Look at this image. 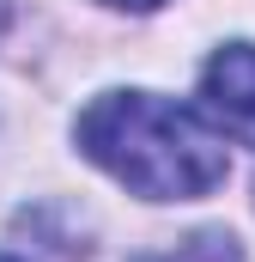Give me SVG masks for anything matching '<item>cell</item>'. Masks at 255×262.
Segmentation results:
<instances>
[{
  "mask_svg": "<svg viewBox=\"0 0 255 262\" xmlns=\"http://www.w3.org/2000/svg\"><path fill=\"white\" fill-rule=\"evenodd\" d=\"M73 140L91 165L146 201H194L225 183V140L200 110H183L158 92H104L79 110Z\"/></svg>",
  "mask_w": 255,
  "mask_h": 262,
  "instance_id": "1",
  "label": "cell"
},
{
  "mask_svg": "<svg viewBox=\"0 0 255 262\" xmlns=\"http://www.w3.org/2000/svg\"><path fill=\"white\" fill-rule=\"evenodd\" d=\"M200 116H213L231 140L255 146V43H225L200 67Z\"/></svg>",
  "mask_w": 255,
  "mask_h": 262,
  "instance_id": "2",
  "label": "cell"
},
{
  "mask_svg": "<svg viewBox=\"0 0 255 262\" xmlns=\"http://www.w3.org/2000/svg\"><path fill=\"white\" fill-rule=\"evenodd\" d=\"M140 262H243V250H237L231 232H194V238L170 244V250H152Z\"/></svg>",
  "mask_w": 255,
  "mask_h": 262,
  "instance_id": "3",
  "label": "cell"
},
{
  "mask_svg": "<svg viewBox=\"0 0 255 262\" xmlns=\"http://www.w3.org/2000/svg\"><path fill=\"white\" fill-rule=\"evenodd\" d=\"M110 6H158V0H110Z\"/></svg>",
  "mask_w": 255,
  "mask_h": 262,
  "instance_id": "4",
  "label": "cell"
},
{
  "mask_svg": "<svg viewBox=\"0 0 255 262\" xmlns=\"http://www.w3.org/2000/svg\"><path fill=\"white\" fill-rule=\"evenodd\" d=\"M0 31H6V0H0Z\"/></svg>",
  "mask_w": 255,
  "mask_h": 262,
  "instance_id": "5",
  "label": "cell"
},
{
  "mask_svg": "<svg viewBox=\"0 0 255 262\" xmlns=\"http://www.w3.org/2000/svg\"><path fill=\"white\" fill-rule=\"evenodd\" d=\"M0 262H12V256H0Z\"/></svg>",
  "mask_w": 255,
  "mask_h": 262,
  "instance_id": "6",
  "label": "cell"
}]
</instances>
